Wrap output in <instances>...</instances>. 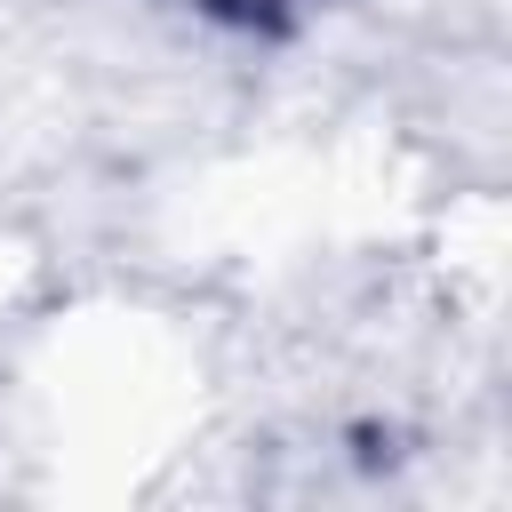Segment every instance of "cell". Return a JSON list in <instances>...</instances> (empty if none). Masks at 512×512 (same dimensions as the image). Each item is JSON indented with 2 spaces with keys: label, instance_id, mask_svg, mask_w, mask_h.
Listing matches in <instances>:
<instances>
[{
  "label": "cell",
  "instance_id": "cell-1",
  "mask_svg": "<svg viewBox=\"0 0 512 512\" xmlns=\"http://www.w3.org/2000/svg\"><path fill=\"white\" fill-rule=\"evenodd\" d=\"M168 8H184L192 24H208V32H232V40H296L320 8H336V0H168Z\"/></svg>",
  "mask_w": 512,
  "mask_h": 512
}]
</instances>
